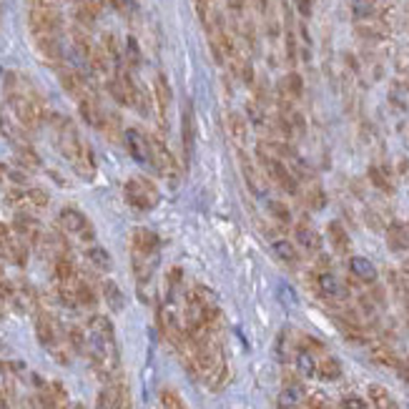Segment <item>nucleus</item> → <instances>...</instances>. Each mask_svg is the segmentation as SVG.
<instances>
[{
  "instance_id": "obj_45",
  "label": "nucleus",
  "mask_w": 409,
  "mask_h": 409,
  "mask_svg": "<svg viewBox=\"0 0 409 409\" xmlns=\"http://www.w3.org/2000/svg\"><path fill=\"white\" fill-rule=\"evenodd\" d=\"M397 371H399L401 377H404V379L409 382V359H404V362L399 364V369H397Z\"/></svg>"
},
{
  "instance_id": "obj_25",
  "label": "nucleus",
  "mask_w": 409,
  "mask_h": 409,
  "mask_svg": "<svg viewBox=\"0 0 409 409\" xmlns=\"http://www.w3.org/2000/svg\"><path fill=\"white\" fill-rule=\"evenodd\" d=\"M302 399H304L302 386L294 384V382H289V384L281 386L279 397H276V407H279V409H299Z\"/></svg>"
},
{
  "instance_id": "obj_29",
  "label": "nucleus",
  "mask_w": 409,
  "mask_h": 409,
  "mask_svg": "<svg viewBox=\"0 0 409 409\" xmlns=\"http://www.w3.org/2000/svg\"><path fill=\"white\" fill-rule=\"evenodd\" d=\"M294 364L302 377H317V356H314V352H309V349L304 347L296 349Z\"/></svg>"
},
{
  "instance_id": "obj_22",
  "label": "nucleus",
  "mask_w": 409,
  "mask_h": 409,
  "mask_svg": "<svg viewBox=\"0 0 409 409\" xmlns=\"http://www.w3.org/2000/svg\"><path fill=\"white\" fill-rule=\"evenodd\" d=\"M386 246L394 251V254H404L409 251V228L399 221H392L389 226H386Z\"/></svg>"
},
{
  "instance_id": "obj_20",
  "label": "nucleus",
  "mask_w": 409,
  "mask_h": 409,
  "mask_svg": "<svg viewBox=\"0 0 409 409\" xmlns=\"http://www.w3.org/2000/svg\"><path fill=\"white\" fill-rule=\"evenodd\" d=\"M314 287H317V294L324 296V299H341L344 296V287L332 272H319L314 276Z\"/></svg>"
},
{
  "instance_id": "obj_11",
  "label": "nucleus",
  "mask_w": 409,
  "mask_h": 409,
  "mask_svg": "<svg viewBox=\"0 0 409 409\" xmlns=\"http://www.w3.org/2000/svg\"><path fill=\"white\" fill-rule=\"evenodd\" d=\"M151 168L163 179H176L179 176V163H176L174 153L168 151L166 144L159 136H151Z\"/></svg>"
},
{
  "instance_id": "obj_46",
  "label": "nucleus",
  "mask_w": 409,
  "mask_h": 409,
  "mask_svg": "<svg viewBox=\"0 0 409 409\" xmlns=\"http://www.w3.org/2000/svg\"><path fill=\"white\" fill-rule=\"evenodd\" d=\"M0 279H3V269H0Z\"/></svg>"
},
{
  "instance_id": "obj_19",
  "label": "nucleus",
  "mask_w": 409,
  "mask_h": 409,
  "mask_svg": "<svg viewBox=\"0 0 409 409\" xmlns=\"http://www.w3.org/2000/svg\"><path fill=\"white\" fill-rule=\"evenodd\" d=\"M294 239L306 254H319L321 251V234L314 226H309V224H296Z\"/></svg>"
},
{
  "instance_id": "obj_15",
  "label": "nucleus",
  "mask_w": 409,
  "mask_h": 409,
  "mask_svg": "<svg viewBox=\"0 0 409 409\" xmlns=\"http://www.w3.org/2000/svg\"><path fill=\"white\" fill-rule=\"evenodd\" d=\"M171 98H174V93H171V83H168V78L163 76V73H159L156 81H153V101H156V111H159L161 129H166V123H168Z\"/></svg>"
},
{
  "instance_id": "obj_40",
  "label": "nucleus",
  "mask_w": 409,
  "mask_h": 409,
  "mask_svg": "<svg viewBox=\"0 0 409 409\" xmlns=\"http://www.w3.org/2000/svg\"><path fill=\"white\" fill-rule=\"evenodd\" d=\"M126 61H129V68H136L138 61H141V55H138V46H136V40L133 38L126 40Z\"/></svg>"
},
{
  "instance_id": "obj_32",
  "label": "nucleus",
  "mask_w": 409,
  "mask_h": 409,
  "mask_svg": "<svg viewBox=\"0 0 409 409\" xmlns=\"http://www.w3.org/2000/svg\"><path fill=\"white\" fill-rule=\"evenodd\" d=\"M98 131H101V133H103L106 138H111V141H118V138L123 136V131H121V118H118V114H111V111H106V114H103V118H101Z\"/></svg>"
},
{
  "instance_id": "obj_47",
  "label": "nucleus",
  "mask_w": 409,
  "mask_h": 409,
  "mask_svg": "<svg viewBox=\"0 0 409 409\" xmlns=\"http://www.w3.org/2000/svg\"><path fill=\"white\" fill-rule=\"evenodd\" d=\"M0 319H3V309H0Z\"/></svg>"
},
{
  "instance_id": "obj_30",
  "label": "nucleus",
  "mask_w": 409,
  "mask_h": 409,
  "mask_svg": "<svg viewBox=\"0 0 409 409\" xmlns=\"http://www.w3.org/2000/svg\"><path fill=\"white\" fill-rule=\"evenodd\" d=\"M317 377L321 382H337L341 377V364L339 359H334V356H324V359H319L317 362Z\"/></svg>"
},
{
  "instance_id": "obj_28",
  "label": "nucleus",
  "mask_w": 409,
  "mask_h": 409,
  "mask_svg": "<svg viewBox=\"0 0 409 409\" xmlns=\"http://www.w3.org/2000/svg\"><path fill=\"white\" fill-rule=\"evenodd\" d=\"M101 289H103V299H106V304L111 306V311L114 314H118V311H123V306H126V299H123V291L118 289V284L111 279H106L103 284H101Z\"/></svg>"
},
{
  "instance_id": "obj_44",
  "label": "nucleus",
  "mask_w": 409,
  "mask_h": 409,
  "mask_svg": "<svg viewBox=\"0 0 409 409\" xmlns=\"http://www.w3.org/2000/svg\"><path fill=\"white\" fill-rule=\"evenodd\" d=\"M5 231H8V228L0 224V256H5Z\"/></svg>"
},
{
  "instance_id": "obj_8",
  "label": "nucleus",
  "mask_w": 409,
  "mask_h": 409,
  "mask_svg": "<svg viewBox=\"0 0 409 409\" xmlns=\"http://www.w3.org/2000/svg\"><path fill=\"white\" fill-rule=\"evenodd\" d=\"M123 196L129 201V206L138 209V211H151L159 204V189L153 186L148 179H129L123 186Z\"/></svg>"
},
{
  "instance_id": "obj_23",
  "label": "nucleus",
  "mask_w": 409,
  "mask_h": 409,
  "mask_svg": "<svg viewBox=\"0 0 409 409\" xmlns=\"http://www.w3.org/2000/svg\"><path fill=\"white\" fill-rule=\"evenodd\" d=\"M349 272H352L354 279L364 281V284H374V281H377V266L371 264L367 256H352L349 259Z\"/></svg>"
},
{
  "instance_id": "obj_7",
  "label": "nucleus",
  "mask_w": 409,
  "mask_h": 409,
  "mask_svg": "<svg viewBox=\"0 0 409 409\" xmlns=\"http://www.w3.org/2000/svg\"><path fill=\"white\" fill-rule=\"evenodd\" d=\"M259 163H261V168H264L266 179H269L272 183H276L284 194H289V196H299V179H296L294 171H291L279 156L259 151Z\"/></svg>"
},
{
  "instance_id": "obj_4",
  "label": "nucleus",
  "mask_w": 409,
  "mask_h": 409,
  "mask_svg": "<svg viewBox=\"0 0 409 409\" xmlns=\"http://www.w3.org/2000/svg\"><path fill=\"white\" fill-rule=\"evenodd\" d=\"M159 234L151 231V228L138 226L131 231V266H133V274H136L141 291H144V287L153 276L156 259H159Z\"/></svg>"
},
{
  "instance_id": "obj_26",
  "label": "nucleus",
  "mask_w": 409,
  "mask_h": 409,
  "mask_svg": "<svg viewBox=\"0 0 409 409\" xmlns=\"http://www.w3.org/2000/svg\"><path fill=\"white\" fill-rule=\"evenodd\" d=\"M228 133L234 138V144L239 146V151H246V144H249V129H246V121H243L239 114H228Z\"/></svg>"
},
{
  "instance_id": "obj_42",
  "label": "nucleus",
  "mask_w": 409,
  "mask_h": 409,
  "mask_svg": "<svg viewBox=\"0 0 409 409\" xmlns=\"http://www.w3.org/2000/svg\"><path fill=\"white\" fill-rule=\"evenodd\" d=\"M294 8L302 18H309L314 13V0H294Z\"/></svg>"
},
{
  "instance_id": "obj_41",
  "label": "nucleus",
  "mask_w": 409,
  "mask_h": 409,
  "mask_svg": "<svg viewBox=\"0 0 409 409\" xmlns=\"http://www.w3.org/2000/svg\"><path fill=\"white\" fill-rule=\"evenodd\" d=\"M339 409H369V404L364 399H359V397H344L339 401Z\"/></svg>"
},
{
  "instance_id": "obj_10",
  "label": "nucleus",
  "mask_w": 409,
  "mask_h": 409,
  "mask_svg": "<svg viewBox=\"0 0 409 409\" xmlns=\"http://www.w3.org/2000/svg\"><path fill=\"white\" fill-rule=\"evenodd\" d=\"M58 78H61L63 91L68 93L76 103L81 98H85L88 93H93V85L88 83V78H85L78 68H70V66H66V63L58 66Z\"/></svg>"
},
{
  "instance_id": "obj_36",
  "label": "nucleus",
  "mask_w": 409,
  "mask_h": 409,
  "mask_svg": "<svg viewBox=\"0 0 409 409\" xmlns=\"http://www.w3.org/2000/svg\"><path fill=\"white\" fill-rule=\"evenodd\" d=\"M76 302H78V306H96V302H98L93 287L83 279V276H78V281H76Z\"/></svg>"
},
{
  "instance_id": "obj_43",
  "label": "nucleus",
  "mask_w": 409,
  "mask_h": 409,
  "mask_svg": "<svg viewBox=\"0 0 409 409\" xmlns=\"http://www.w3.org/2000/svg\"><path fill=\"white\" fill-rule=\"evenodd\" d=\"M306 409H329V407H326V401L321 399V397H311V399L306 401Z\"/></svg>"
},
{
  "instance_id": "obj_37",
  "label": "nucleus",
  "mask_w": 409,
  "mask_h": 409,
  "mask_svg": "<svg viewBox=\"0 0 409 409\" xmlns=\"http://www.w3.org/2000/svg\"><path fill=\"white\" fill-rule=\"evenodd\" d=\"M161 407L163 409H189L186 401L181 399V394L174 389H161Z\"/></svg>"
},
{
  "instance_id": "obj_27",
  "label": "nucleus",
  "mask_w": 409,
  "mask_h": 409,
  "mask_svg": "<svg viewBox=\"0 0 409 409\" xmlns=\"http://www.w3.org/2000/svg\"><path fill=\"white\" fill-rule=\"evenodd\" d=\"M272 251H274V256L279 259V261H284L287 266L299 264V251H296L294 243L287 241V239H276V241H272Z\"/></svg>"
},
{
  "instance_id": "obj_39",
  "label": "nucleus",
  "mask_w": 409,
  "mask_h": 409,
  "mask_svg": "<svg viewBox=\"0 0 409 409\" xmlns=\"http://www.w3.org/2000/svg\"><path fill=\"white\" fill-rule=\"evenodd\" d=\"M28 201H31L33 209H43V206H48V194L43 189H28Z\"/></svg>"
},
{
  "instance_id": "obj_24",
  "label": "nucleus",
  "mask_w": 409,
  "mask_h": 409,
  "mask_svg": "<svg viewBox=\"0 0 409 409\" xmlns=\"http://www.w3.org/2000/svg\"><path fill=\"white\" fill-rule=\"evenodd\" d=\"M367 397H369L371 407L374 409H399V404H397V399H394V394L382 384L367 386Z\"/></svg>"
},
{
  "instance_id": "obj_14",
  "label": "nucleus",
  "mask_w": 409,
  "mask_h": 409,
  "mask_svg": "<svg viewBox=\"0 0 409 409\" xmlns=\"http://www.w3.org/2000/svg\"><path fill=\"white\" fill-rule=\"evenodd\" d=\"M38 401L43 409H70V399L68 392L61 382H48V384H40L38 392Z\"/></svg>"
},
{
  "instance_id": "obj_6",
  "label": "nucleus",
  "mask_w": 409,
  "mask_h": 409,
  "mask_svg": "<svg viewBox=\"0 0 409 409\" xmlns=\"http://www.w3.org/2000/svg\"><path fill=\"white\" fill-rule=\"evenodd\" d=\"M36 334H38V341L51 352V354L58 359L61 364H68V332H63L58 319L46 309L36 311Z\"/></svg>"
},
{
  "instance_id": "obj_35",
  "label": "nucleus",
  "mask_w": 409,
  "mask_h": 409,
  "mask_svg": "<svg viewBox=\"0 0 409 409\" xmlns=\"http://www.w3.org/2000/svg\"><path fill=\"white\" fill-rule=\"evenodd\" d=\"M304 204H306V209H311V211H321V209L326 206L324 189H321L319 183H311L309 189L304 191Z\"/></svg>"
},
{
  "instance_id": "obj_21",
  "label": "nucleus",
  "mask_w": 409,
  "mask_h": 409,
  "mask_svg": "<svg viewBox=\"0 0 409 409\" xmlns=\"http://www.w3.org/2000/svg\"><path fill=\"white\" fill-rule=\"evenodd\" d=\"M326 239L332 243L334 254H339V256H347L349 251H352V239H349L347 228L341 226L339 221H329V226H326Z\"/></svg>"
},
{
  "instance_id": "obj_12",
  "label": "nucleus",
  "mask_w": 409,
  "mask_h": 409,
  "mask_svg": "<svg viewBox=\"0 0 409 409\" xmlns=\"http://www.w3.org/2000/svg\"><path fill=\"white\" fill-rule=\"evenodd\" d=\"M123 144L129 148L131 159L138 161L141 166L151 168V136H146L141 129H126L123 131Z\"/></svg>"
},
{
  "instance_id": "obj_5",
  "label": "nucleus",
  "mask_w": 409,
  "mask_h": 409,
  "mask_svg": "<svg viewBox=\"0 0 409 409\" xmlns=\"http://www.w3.org/2000/svg\"><path fill=\"white\" fill-rule=\"evenodd\" d=\"M28 3V28L33 40L61 36L63 18L55 0H25Z\"/></svg>"
},
{
  "instance_id": "obj_18",
  "label": "nucleus",
  "mask_w": 409,
  "mask_h": 409,
  "mask_svg": "<svg viewBox=\"0 0 409 409\" xmlns=\"http://www.w3.org/2000/svg\"><path fill=\"white\" fill-rule=\"evenodd\" d=\"M281 18H284V53H287L289 66H296L299 58V46H296V33H294V18L289 5H281Z\"/></svg>"
},
{
  "instance_id": "obj_2",
  "label": "nucleus",
  "mask_w": 409,
  "mask_h": 409,
  "mask_svg": "<svg viewBox=\"0 0 409 409\" xmlns=\"http://www.w3.org/2000/svg\"><path fill=\"white\" fill-rule=\"evenodd\" d=\"M5 98H8V106L16 116V121L25 131H38L43 126L48 111L43 106V98L36 91V85L25 76H21V73L5 76Z\"/></svg>"
},
{
  "instance_id": "obj_31",
  "label": "nucleus",
  "mask_w": 409,
  "mask_h": 409,
  "mask_svg": "<svg viewBox=\"0 0 409 409\" xmlns=\"http://www.w3.org/2000/svg\"><path fill=\"white\" fill-rule=\"evenodd\" d=\"M85 259H88V264H91L93 269H98V272H111V266H114L111 254H108L106 249H101V246L85 249Z\"/></svg>"
},
{
  "instance_id": "obj_16",
  "label": "nucleus",
  "mask_w": 409,
  "mask_h": 409,
  "mask_svg": "<svg viewBox=\"0 0 409 409\" xmlns=\"http://www.w3.org/2000/svg\"><path fill=\"white\" fill-rule=\"evenodd\" d=\"M13 231H16L28 246H38L43 234H46V231L40 228L38 221L33 219V216H28V213H18L16 221H13Z\"/></svg>"
},
{
  "instance_id": "obj_34",
  "label": "nucleus",
  "mask_w": 409,
  "mask_h": 409,
  "mask_svg": "<svg viewBox=\"0 0 409 409\" xmlns=\"http://www.w3.org/2000/svg\"><path fill=\"white\" fill-rule=\"evenodd\" d=\"M369 181H371V186L377 191H382V194H394V183H392V179H389V174H386L384 168H379V166H369Z\"/></svg>"
},
{
  "instance_id": "obj_3",
  "label": "nucleus",
  "mask_w": 409,
  "mask_h": 409,
  "mask_svg": "<svg viewBox=\"0 0 409 409\" xmlns=\"http://www.w3.org/2000/svg\"><path fill=\"white\" fill-rule=\"evenodd\" d=\"M51 123H53V138L55 146L66 161H68L73 171H76L81 179L85 181H93L96 179V161H93V151L91 146L85 144L81 133H78L76 123L66 118V116H51Z\"/></svg>"
},
{
  "instance_id": "obj_33",
  "label": "nucleus",
  "mask_w": 409,
  "mask_h": 409,
  "mask_svg": "<svg viewBox=\"0 0 409 409\" xmlns=\"http://www.w3.org/2000/svg\"><path fill=\"white\" fill-rule=\"evenodd\" d=\"M371 362L379 364V367H386V369H399V356L394 354L389 347H374L371 349Z\"/></svg>"
},
{
  "instance_id": "obj_13",
  "label": "nucleus",
  "mask_w": 409,
  "mask_h": 409,
  "mask_svg": "<svg viewBox=\"0 0 409 409\" xmlns=\"http://www.w3.org/2000/svg\"><path fill=\"white\" fill-rule=\"evenodd\" d=\"M181 146H183V163L189 166L194 148H196V129H194V106L191 101H183L181 111Z\"/></svg>"
},
{
  "instance_id": "obj_9",
  "label": "nucleus",
  "mask_w": 409,
  "mask_h": 409,
  "mask_svg": "<svg viewBox=\"0 0 409 409\" xmlns=\"http://www.w3.org/2000/svg\"><path fill=\"white\" fill-rule=\"evenodd\" d=\"M58 221H61V228L66 234L76 236L81 241H93V236H96L88 216H85L83 211L73 209V206H63L61 213H58Z\"/></svg>"
},
{
  "instance_id": "obj_17",
  "label": "nucleus",
  "mask_w": 409,
  "mask_h": 409,
  "mask_svg": "<svg viewBox=\"0 0 409 409\" xmlns=\"http://www.w3.org/2000/svg\"><path fill=\"white\" fill-rule=\"evenodd\" d=\"M304 93V81L302 76L291 70L287 76L279 81V88H276V103H296V101L302 98Z\"/></svg>"
},
{
  "instance_id": "obj_1",
  "label": "nucleus",
  "mask_w": 409,
  "mask_h": 409,
  "mask_svg": "<svg viewBox=\"0 0 409 409\" xmlns=\"http://www.w3.org/2000/svg\"><path fill=\"white\" fill-rule=\"evenodd\" d=\"M85 354L91 359L93 371L103 382L118 379V344H116L114 321L108 317L88 319V332H85Z\"/></svg>"
},
{
  "instance_id": "obj_38",
  "label": "nucleus",
  "mask_w": 409,
  "mask_h": 409,
  "mask_svg": "<svg viewBox=\"0 0 409 409\" xmlns=\"http://www.w3.org/2000/svg\"><path fill=\"white\" fill-rule=\"evenodd\" d=\"M269 211H272V216L279 224H291V211L281 201H269Z\"/></svg>"
},
{
  "instance_id": "obj_48",
  "label": "nucleus",
  "mask_w": 409,
  "mask_h": 409,
  "mask_svg": "<svg viewBox=\"0 0 409 409\" xmlns=\"http://www.w3.org/2000/svg\"><path fill=\"white\" fill-rule=\"evenodd\" d=\"M407 228H409V224H407Z\"/></svg>"
}]
</instances>
